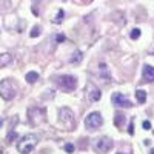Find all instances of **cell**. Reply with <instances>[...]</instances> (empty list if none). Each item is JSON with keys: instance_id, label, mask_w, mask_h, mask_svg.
Returning <instances> with one entry per match:
<instances>
[{"instance_id": "17", "label": "cell", "mask_w": 154, "mask_h": 154, "mask_svg": "<svg viewBox=\"0 0 154 154\" xmlns=\"http://www.w3.org/2000/svg\"><path fill=\"white\" fill-rule=\"evenodd\" d=\"M122 122H125V116H122V114H116V119H114L116 126H122Z\"/></svg>"}, {"instance_id": "24", "label": "cell", "mask_w": 154, "mask_h": 154, "mask_svg": "<svg viewBox=\"0 0 154 154\" xmlns=\"http://www.w3.org/2000/svg\"><path fill=\"white\" fill-rule=\"evenodd\" d=\"M128 133H130V134H134V126H133V122L130 123V130H128Z\"/></svg>"}, {"instance_id": "13", "label": "cell", "mask_w": 154, "mask_h": 154, "mask_svg": "<svg viewBox=\"0 0 154 154\" xmlns=\"http://www.w3.org/2000/svg\"><path fill=\"white\" fill-rule=\"evenodd\" d=\"M82 60H83V54L80 53V51H74L72 56H71V59H69V62L72 63V65H79Z\"/></svg>"}, {"instance_id": "19", "label": "cell", "mask_w": 154, "mask_h": 154, "mask_svg": "<svg viewBox=\"0 0 154 154\" xmlns=\"http://www.w3.org/2000/svg\"><path fill=\"white\" fill-rule=\"evenodd\" d=\"M40 31H42V28L37 25V26H34V28H32V31H31V34H29V35H31L32 38H34V37H38V35H40Z\"/></svg>"}, {"instance_id": "20", "label": "cell", "mask_w": 154, "mask_h": 154, "mask_svg": "<svg viewBox=\"0 0 154 154\" xmlns=\"http://www.w3.org/2000/svg\"><path fill=\"white\" fill-rule=\"evenodd\" d=\"M130 37L133 38V40H136V38H139V37H140V29H139V28L133 29V31H131V34H130Z\"/></svg>"}, {"instance_id": "7", "label": "cell", "mask_w": 154, "mask_h": 154, "mask_svg": "<svg viewBox=\"0 0 154 154\" xmlns=\"http://www.w3.org/2000/svg\"><path fill=\"white\" fill-rule=\"evenodd\" d=\"M28 119L32 125H40L46 120V114L43 108H38V106H31L28 109Z\"/></svg>"}, {"instance_id": "6", "label": "cell", "mask_w": 154, "mask_h": 154, "mask_svg": "<svg viewBox=\"0 0 154 154\" xmlns=\"http://www.w3.org/2000/svg\"><path fill=\"white\" fill-rule=\"evenodd\" d=\"M112 146H114L112 139H109L108 136H102V137H99V139L94 140V151H96L97 154H105V152H108Z\"/></svg>"}, {"instance_id": "3", "label": "cell", "mask_w": 154, "mask_h": 154, "mask_svg": "<svg viewBox=\"0 0 154 154\" xmlns=\"http://www.w3.org/2000/svg\"><path fill=\"white\" fill-rule=\"evenodd\" d=\"M17 94V86L11 79H3L0 82V97L5 100H12Z\"/></svg>"}, {"instance_id": "28", "label": "cell", "mask_w": 154, "mask_h": 154, "mask_svg": "<svg viewBox=\"0 0 154 154\" xmlns=\"http://www.w3.org/2000/svg\"><path fill=\"white\" fill-rule=\"evenodd\" d=\"M152 131H154V130H152Z\"/></svg>"}, {"instance_id": "10", "label": "cell", "mask_w": 154, "mask_h": 154, "mask_svg": "<svg viewBox=\"0 0 154 154\" xmlns=\"http://www.w3.org/2000/svg\"><path fill=\"white\" fill-rule=\"evenodd\" d=\"M99 75H100L105 82H109V80H111V74H109V71H108V66H106V63H103V62L99 65Z\"/></svg>"}, {"instance_id": "1", "label": "cell", "mask_w": 154, "mask_h": 154, "mask_svg": "<svg viewBox=\"0 0 154 154\" xmlns=\"http://www.w3.org/2000/svg\"><path fill=\"white\" fill-rule=\"evenodd\" d=\"M40 142V136L29 133V134H25L19 142H17V151L20 154H31V151L37 146V143Z\"/></svg>"}, {"instance_id": "21", "label": "cell", "mask_w": 154, "mask_h": 154, "mask_svg": "<svg viewBox=\"0 0 154 154\" xmlns=\"http://www.w3.org/2000/svg\"><path fill=\"white\" fill-rule=\"evenodd\" d=\"M56 42H57V43L65 42V35H63V34H57V35H56Z\"/></svg>"}, {"instance_id": "18", "label": "cell", "mask_w": 154, "mask_h": 154, "mask_svg": "<svg viewBox=\"0 0 154 154\" xmlns=\"http://www.w3.org/2000/svg\"><path fill=\"white\" fill-rule=\"evenodd\" d=\"M63 16H65L63 9H59V11H57V14H56V17H54V23H60V22L63 20Z\"/></svg>"}, {"instance_id": "14", "label": "cell", "mask_w": 154, "mask_h": 154, "mask_svg": "<svg viewBox=\"0 0 154 154\" xmlns=\"http://www.w3.org/2000/svg\"><path fill=\"white\" fill-rule=\"evenodd\" d=\"M25 79H26L28 83H35V82L38 80V74H37L35 71H29V72L26 74V77H25Z\"/></svg>"}, {"instance_id": "16", "label": "cell", "mask_w": 154, "mask_h": 154, "mask_svg": "<svg viewBox=\"0 0 154 154\" xmlns=\"http://www.w3.org/2000/svg\"><path fill=\"white\" fill-rule=\"evenodd\" d=\"M16 139H17V133L11 130L6 136V143H12V140H16Z\"/></svg>"}, {"instance_id": "5", "label": "cell", "mask_w": 154, "mask_h": 154, "mask_svg": "<svg viewBox=\"0 0 154 154\" xmlns=\"http://www.w3.org/2000/svg\"><path fill=\"white\" fill-rule=\"evenodd\" d=\"M56 83H57L59 88L65 89V91H74L75 86H77V79H75L74 75L63 74V75L56 77Z\"/></svg>"}, {"instance_id": "4", "label": "cell", "mask_w": 154, "mask_h": 154, "mask_svg": "<svg viewBox=\"0 0 154 154\" xmlns=\"http://www.w3.org/2000/svg\"><path fill=\"white\" fill-rule=\"evenodd\" d=\"M102 125H103V117H102V114L99 111L89 112L85 117V126H86V130H89V131L99 130Z\"/></svg>"}, {"instance_id": "22", "label": "cell", "mask_w": 154, "mask_h": 154, "mask_svg": "<svg viewBox=\"0 0 154 154\" xmlns=\"http://www.w3.org/2000/svg\"><path fill=\"white\" fill-rule=\"evenodd\" d=\"M142 126H143V130L148 131V130H151V122H149V120H145V122L142 123Z\"/></svg>"}, {"instance_id": "25", "label": "cell", "mask_w": 154, "mask_h": 154, "mask_svg": "<svg viewBox=\"0 0 154 154\" xmlns=\"http://www.w3.org/2000/svg\"><path fill=\"white\" fill-rule=\"evenodd\" d=\"M3 125V120H2V117H0V126H2Z\"/></svg>"}, {"instance_id": "9", "label": "cell", "mask_w": 154, "mask_h": 154, "mask_svg": "<svg viewBox=\"0 0 154 154\" xmlns=\"http://www.w3.org/2000/svg\"><path fill=\"white\" fill-rule=\"evenodd\" d=\"M85 93H86L88 100H91V102H99V100L102 99V93H100V89H99L96 85H93V83H88V85H86Z\"/></svg>"}, {"instance_id": "15", "label": "cell", "mask_w": 154, "mask_h": 154, "mask_svg": "<svg viewBox=\"0 0 154 154\" xmlns=\"http://www.w3.org/2000/svg\"><path fill=\"white\" fill-rule=\"evenodd\" d=\"M136 99L139 103H145V100H146V93L143 91V89H137L136 91Z\"/></svg>"}, {"instance_id": "8", "label": "cell", "mask_w": 154, "mask_h": 154, "mask_svg": "<svg viewBox=\"0 0 154 154\" xmlns=\"http://www.w3.org/2000/svg\"><path fill=\"white\" fill-rule=\"evenodd\" d=\"M111 100H112V103L116 105V106H119V108H131L133 106V103L130 100H128L122 93H114L112 96H111Z\"/></svg>"}, {"instance_id": "2", "label": "cell", "mask_w": 154, "mask_h": 154, "mask_svg": "<svg viewBox=\"0 0 154 154\" xmlns=\"http://www.w3.org/2000/svg\"><path fill=\"white\" fill-rule=\"evenodd\" d=\"M59 123L63 126V130L66 131H72L75 128V117L74 112L69 108H62L59 111Z\"/></svg>"}, {"instance_id": "12", "label": "cell", "mask_w": 154, "mask_h": 154, "mask_svg": "<svg viewBox=\"0 0 154 154\" xmlns=\"http://www.w3.org/2000/svg\"><path fill=\"white\" fill-rule=\"evenodd\" d=\"M12 62V56L9 53H3V54H0V68H3L6 65H9V63Z\"/></svg>"}, {"instance_id": "27", "label": "cell", "mask_w": 154, "mask_h": 154, "mask_svg": "<svg viewBox=\"0 0 154 154\" xmlns=\"http://www.w3.org/2000/svg\"><path fill=\"white\" fill-rule=\"evenodd\" d=\"M117 154H123V152H117Z\"/></svg>"}, {"instance_id": "23", "label": "cell", "mask_w": 154, "mask_h": 154, "mask_svg": "<svg viewBox=\"0 0 154 154\" xmlns=\"http://www.w3.org/2000/svg\"><path fill=\"white\" fill-rule=\"evenodd\" d=\"M65 151H66V152H72V151H74V145L66 143V145H65Z\"/></svg>"}, {"instance_id": "26", "label": "cell", "mask_w": 154, "mask_h": 154, "mask_svg": "<svg viewBox=\"0 0 154 154\" xmlns=\"http://www.w3.org/2000/svg\"><path fill=\"white\" fill-rule=\"evenodd\" d=\"M149 154H154V148H151V151H149Z\"/></svg>"}, {"instance_id": "11", "label": "cell", "mask_w": 154, "mask_h": 154, "mask_svg": "<svg viewBox=\"0 0 154 154\" xmlns=\"http://www.w3.org/2000/svg\"><path fill=\"white\" fill-rule=\"evenodd\" d=\"M143 82H154V66L145 65V68H143Z\"/></svg>"}]
</instances>
